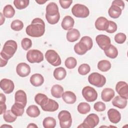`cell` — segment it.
<instances>
[{
  "label": "cell",
  "mask_w": 128,
  "mask_h": 128,
  "mask_svg": "<svg viewBox=\"0 0 128 128\" xmlns=\"http://www.w3.org/2000/svg\"><path fill=\"white\" fill-rule=\"evenodd\" d=\"M26 34L34 38L42 36L45 32V24L44 20L39 18H34L31 24L27 26L26 29Z\"/></svg>",
  "instance_id": "6da1fadb"
},
{
  "label": "cell",
  "mask_w": 128,
  "mask_h": 128,
  "mask_svg": "<svg viewBox=\"0 0 128 128\" xmlns=\"http://www.w3.org/2000/svg\"><path fill=\"white\" fill-rule=\"evenodd\" d=\"M46 18L50 24H55L58 22L60 14L58 6L55 2H51L46 6Z\"/></svg>",
  "instance_id": "7a4b0ae2"
},
{
  "label": "cell",
  "mask_w": 128,
  "mask_h": 128,
  "mask_svg": "<svg viewBox=\"0 0 128 128\" xmlns=\"http://www.w3.org/2000/svg\"><path fill=\"white\" fill-rule=\"evenodd\" d=\"M18 44L16 41L13 40H8L6 41L0 52V56L2 58L8 60L14 55L16 51Z\"/></svg>",
  "instance_id": "3957f363"
},
{
  "label": "cell",
  "mask_w": 128,
  "mask_h": 128,
  "mask_svg": "<svg viewBox=\"0 0 128 128\" xmlns=\"http://www.w3.org/2000/svg\"><path fill=\"white\" fill-rule=\"evenodd\" d=\"M60 126L61 128H70L72 124L70 113L66 110L60 111L58 114Z\"/></svg>",
  "instance_id": "277c9868"
},
{
  "label": "cell",
  "mask_w": 128,
  "mask_h": 128,
  "mask_svg": "<svg viewBox=\"0 0 128 128\" xmlns=\"http://www.w3.org/2000/svg\"><path fill=\"white\" fill-rule=\"evenodd\" d=\"M88 81L93 86L102 88L105 84L106 78L104 76L98 72H92L88 76Z\"/></svg>",
  "instance_id": "5b68a950"
},
{
  "label": "cell",
  "mask_w": 128,
  "mask_h": 128,
  "mask_svg": "<svg viewBox=\"0 0 128 128\" xmlns=\"http://www.w3.org/2000/svg\"><path fill=\"white\" fill-rule=\"evenodd\" d=\"M72 12L74 16L80 18H86L90 14L88 8L86 6L80 4H76L72 6Z\"/></svg>",
  "instance_id": "8992f818"
},
{
  "label": "cell",
  "mask_w": 128,
  "mask_h": 128,
  "mask_svg": "<svg viewBox=\"0 0 128 128\" xmlns=\"http://www.w3.org/2000/svg\"><path fill=\"white\" fill-rule=\"evenodd\" d=\"M99 122L100 118L97 114H90L86 117L83 122L78 126V128H94L98 124Z\"/></svg>",
  "instance_id": "52a82bcc"
},
{
  "label": "cell",
  "mask_w": 128,
  "mask_h": 128,
  "mask_svg": "<svg viewBox=\"0 0 128 128\" xmlns=\"http://www.w3.org/2000/svg\"><path fill=\"white\" fill-rule=\"evenodd\" d=\"M44 56L48 62L54 66H58L62 63L59 54L54 50H48L45 53Z\"/></svg>",
  "instance_id": "ba28073f"
},
{
  "label": "cell",
  "mask_w": 128,
  "mask_h": 128,
  "mask_svg": "<svg viewBox=\"0 0 128 128\" xmlns=\"http://www.w3.org/2000/svg\"><path fill=\"white\" fill-rule=\"evenodd\" d=\"M26 59L30 63H40L44 60V54L38 50H30L26 53Z\"/></svg>",
  "instance_id": "9c48e42d"
},
{
  "label": "cell",
  "mask_w": 128,
  "mask_h": 128,
  "mask_svg": "<svg viewBox=\"0 0 128 128\" xmlns=\"http://www.w3.org/2000/svg\"><path fill=\"white\" fill-rule=\"evenodd\" d=\"M82 94L84 98L88 102H93L98 98L96 91L94 88L90 86H86L83 88Z\"/></svg>",
  "instance_id": "30bf717a"
},
{
  "label": "cell",
  "mask_w": 128,
  "mask_h": 128,
  "mask_svg": "<svg viewBox=\"0 0 128 128\" xmlns=\"http://www.w3.org/2000/svg\"><path fill=\"white\" fill-rule=\"evenodd\" d=\"M0 87L5 94H10L14 91V84L12 80L3 78L0 82Z\"/></svg>",
  "instance_id": "8fae6325"
},
{
  "label": "cell",
  "mask_w": 128,
  "mask_h": 128,
  "mask_svg": "<svg viewBox=\"0 0 128 128\" xmlns=\"http://www.w3.org/2000/svg\"><path fill=\"white\" fill-rule=\"evenodd\" d=\"M116 90L120 96L128 100V86L126 82L124 81H120L118 82L116 86Z\"/></svg>",
  "instance_id": "7c38bea8"
},
{
  "label": "cell",
  "mask_w": 128,
  "mask_h": 128,
  "mask_svg": "<svg viewBox=\"0 0 128 128\" xmlns=\"http://www.w3.org/2000/svg\"><path fill=\"white\" fill-rule=\"evenodd\" d=\"M96 42L98 46L102 50L107 48L110 44V38L105 34H98L96 38Z\"/></svg>",
  "instance_id": "4fadbf2b"
},
{
  "label": "cell",
  "mask_w": 128,
  "mask_h": 128,
  "mask_svg": "<svg viewBox=\"0 0 128 128\" xmlns=\"http://www.w3.org/2000/svg\"><path fill=\"white\" fill-rule=\"evenodd\" d=\"M17 74L20 77H26L30 73V67L25 62L19 63L16 68Z\"/></svg>",
  "instance_id": "5bb4252c"
},
{
  "label": "cell",
  "mask_w": 128,
  "mask_h": 128,
  "mask_svg": "<svg viewBox=\"0 0 128 128\" xmlns=\"http://www.w3.org/2000/svg\"><path fill=\"white\" fill-rule=\"evenodd\" d=\"M40 106L42 109L45 112H53L58 110L59 105L54 100L48 98V100L44 104Z\"/></svg>",
  "instance_id": "9a60e30c"
},
{
  "label": "cell",
  "mask_w": 128,
  "mask_h": 128,
  "mask_svg": "<svg viewBox=\"0 0 128 128\" xmlns=\"http://www.w3.org/2000/svg\"><path fill=\"white\" fill-rule=\"evenodd\" d=\"M108 118L110 121L113 124L119 122L121 120L120 112L114 108H110L107 112Z\"/></svg>",
  "instance_id": "2e32d148"
},
{
  "label": "cell",
  "mask_w": 128,
  "mask_h": 128,
  "mask_svg": "<svg viewBox=\"0 0 128 128\" xmlns=\"http://www.w3.org/2000/svg\"><path fill=\"white\" fill-rule=\"evenodd\" d=\"M109 24V21L104 17L100 16L95 22V27L98 30H106Z\"/></svg>",
  "instance_id": "e0dca14e"
},
{
  "label": "cell",
  "mask_w": 128,
  "mask_h": 128,
  "mask_svg": "<svg viewBox=\"0 0 128 128\" xmlns=\"http://www.w3.org/2000/svg\"><path fill=\"white\" fill-rule=\"evenodd\" d=\"M89 50H90L88 46L81 40L74 46V50L78 55H84Z\"/></svg>",
  "instance_id": "ac0fdd59"
},
{
  "label": "cell",
  "mask_w": 128,
  "mask_h": 128,
  "mask_svg": "<svg viewBox=\"0 0 128 128\" xmlns=\"http://www.w3.org/2000/svg\"><path fill=\"white\" fill-rule=\"evenodd\" d=\"M74 24V18L70 16H66L62 20L61 23L62 28L66 30H70L72 29Z\"/></svg>",
  "instance_id": "d6986e66"
},
{
  "label": "cell",
  "mask_w": 128,
  "mask_h": 128,
  "mask_svg": "<svg viewBox=\"0 0 128 128\" xmlns=\"http://www.w3.org/2000/svg\"><path fill=\"white\" fill-rule=\"evenodd\" d=\"M15 102L20 103L26 106L27 103V96L24 91L22 90H18L14 94Z\"/></svg>",
  "instance_id": "ffe728a7"
},
{
  "label": "cell",
  "mask_w": 128,
  "mask_h": 128,
  "mask_svg": "<svg viewBox=\"0 0 128 128\" xmlns=\"http://www.w3.org/2000/svg\"><path fill=\"white\" fill-rule=\"evenodd\" d=\"M115 94L114 91L110 88H104L101 93V98L102 100L106 102L110 101L114 97Z\"/></svg>",
  "instance_id": "44dd1931"
},
{
  "label": "cell",
  "mask_w": 128,
  "mask_h": 128,
  "mask_svg": "<svg viewBox=\"0 0 128 128\" xmlns=\"http://www.w3.org/2000/svg\"><path fill=\"white\" fill-rule=\"evenodd\" d=\"M127 100L120 96H117L112 100V104L114 106L120 109H124L127 105Z\"/></svg>",
  "instance_id": "7402d4cb"
},
{
  "label": "cell",
  "mask_w": 128,
  "mask_h": 128,
  "mask_svg": "<svg viewBox=\"0 0 128 128\" xmlns=\"http://www.w3.org/2000/svg\"><path fill=\"white\" fill-rule=\"evenodd\" d=\"M64 101L68 104H73L76 100V96L74 93L71 91H66L62 94Z\"/></svg>",
  "instance_id": "603a6c76"
},
{
  "label": "cell",
  "mask_w": 128,
  "mask_h": 128,
  "mask_svg": "<svg viewBox=\"0 0 128 128\" xmlns=\"http://www.w3.org/2000/svg\"><path fill=\"white\" fill-rule=\"evenodd\" d=\"M122 10L119 6L112 4L108 10V14L109 16L113 18H117L120 16L122 12Z\"/></svg>",
  "instance_id": "cb8c5ba5"
},
{
  "label": "cell",
  "mask_w": 128,
  "mask_h": 128,
  "mask_svg": "<svg viewBox=\"0 0 128 128\" xmlns=\"http://www.w3.org/2000/svg\"><path fill=\"white\" fill-rule=\"evenodd\" d=\"M30 80L32 85L38 87L43 84L44 82V78L40 74H34L30 76Z\"/></svg>",
  "instance_id": "d4e9b609"
},
{
  "label": "cell",
  "mask_w": 128,
  "mask_h": 128,
  "mask_svg": "<svg viewBox=\"0 0 128 128\" xmlns=\"http://www.w3.org/2000/svg\"><path fill=\"white\" fill-rule=\"evenodd\" d=\"M80 32L76 28L68 30L66 33V39L70 42H74L78 40L80 37Z\"/></svg>",
  "instance_id": "484cf974"
},
{
  "label": "cell",
  "mask_w": 128,
  "mask_h": 128,
  "mask_svg": "<svg viewBox=\"0 0 128 128\" xmlns=\"http://www.w3.org/2000/svg\"><path fill=\"white\" fill-rule=\"evenodd\" d=\"M104 50L106 56L110 58H115L118 55V50L117 48L112 44H110Z\"/></svg>",
  "instance_id": "4316f807"
},
{
  "label": "cell",
  "mask_w": 128,
  "mask_h": 128,
  "mask_svg": "<svg viewBox=\"0 0 128 128\" xmlns=\"http://www.w3.org/2000/svg\"><path fill=\"white\" fill-rule=\"evenodd\" d=\"M53 75L55 79L58 80H61L65 78L66 75V72L64 68L58 67L54 69Z\"/></svg>",
  "instance_id": "83f0119b"
},
{
  "label": "cell",
  "mask_w": 128,
  "mask_h": 128,
  "mask_svg": "<svg viewBox=\"0 0 128 128\" xmlns=\"http://www.w3.org/2000/svg\"><path fill=\"white\" fill-rule=\"evenodd\" d=\"M24 106L20 103L15 102L11 108L12 112L17 116H22L24 110Z\"/></svg>",
  "instance_id": "f1b7e54d"
},
{
  "label": "cell",
  "mask_w": 128,
  "mask_h": 128,
  "mask_svg": "<svg viewBox=\"0 0 128 128\" xmlns=\"http://www.w3.org/2000/svg\"><path fill=\"white\" fill-rule=\"evenodd\" d=\"M51 94L54 98H60L62 96L64 92V88L62 86L59 84L54 85L50 90Z\"/></svg>",
  "instance_id": "f546056e"
},
{
  "label": "cell",
  "mask_w": 128,
  "mask_h": 128,
  "mask_svg": "<svg viewBox=\"0 0 128 128\" xmlns=\"http://www.w3.org/2000/svg\"><path fill=\"white\" fill-rule=\"evenodd\" d=\"M26 114L31 118H36L40 114V112L38 108L36 105L30 106L26 110Z\"/></svg>",
  "instance_id": "4dcf8cb0"
},
{
  "label": "cell",
  "mask_w": 128,
  "mask_h": 128,
  "mask_svg": "<svg viewBox=\"0 0 128 128\" xmlns=\"http://www.w3.org/2000/svg\"><path fill=\"white\" fill-rule=\"evenodd\" d=\"M98 68L100 70L106 72L110 69L111 64L108 60H102L98 64Z\"/></svg>",
  "instance_id": "1f68e13d"
},
{
  "label": "cell",
  "mask_w": 128,
  "mask_h": 128,
  "mask_svg": "<svg viewBox=\"0 0 128 128\" xmlns=\"http://www.w3.org/2000/svg\"><path fill=\"white\" fill-rule=\"evenodd\" d=\"M3 15L7 18H12L15 14V10L10 4L6 5L3 9Z\"/></svg>",
  "instance_id": "d6a6232c"
},
{
  "label": "cell",
  "mask_w": 128,
  "mask_h": 128,
  "mask_svg": "<svg viewBox=\"0 0 128 128\" xmlns=\"http://www.w3.org/2000/svg\"><path fill=\"white\" fill-rule=\"evenodd\" d=\"M56 120L52 117L48 116L44 118L42 122L43 126L44 128H54L56 126Z\"/></svg>",
  "instance_id": "836d02e7"
},
{
  "label": "cell",
  "mask_w": 128,
  "mask_h": 128,
  "mask_svg": "<svg viewBox=\"0 0 128 128\" xmlns=\"http://www.w3.org/2000/svg\"><path fill=\"white\" fill-rule=\"evenodd\" d=\"M78 112L82 114H86L90 112V106L87 103L84 102H80L78 106Z\"/></svg>",
  "instance_id": "e575fe53"
},
{
  "label": "cell",
  "mask_w": 128,
  "mask_h": 128,
  "mask_svg": "<svg viewBox=\"0 0 128 128\" xmlns=\"http://www.w3.org/2000/svg\"><path fill=\"white\" fill-rule=\"evenodd\" d=\"M3 118L6 122L11 123L16 120L17 116H16L11 110H8L4 114Z\"/></svg>",
  "instance_id": "d590c367"
},
{
  "label": "cell",
  "mask_w": 128,
  "mask_h": 128,
  "mask_svg": "<svg viewBox=\"0 0 128 128\" xmlns=\"http://www.w3.org/2000/svg\"><path fill=\"white\" fill-rule=\"evenodd\" d=\"M28 0H14V4L18 10H22L26 8L29 4Z\"/></svg>",
  "instance_id": "8d00e7d4"
},
{
  "label": "cell",
  "mask_w": 128,
  "mask_h": 128,
  "mask_svg": "<svg viewBox=\"0 0 128 128\" xmlns=\"http://www.w3.org/2000/svg\"><path fill=\"white\" fill-rule=\"evenodd\" d=\"M48 98L46 94L38 93L34 97V101L38 104L42 106L48 100Z\"/></svg>",
  "instance_id": "74e56055"
},
{
  "label": "cell",
  "mask_w": 128,
  "mask_h": 128,
  "mask_svg": "<svg viewBox=\"0 0 128 128\" xmlns=\"http://www.w3.org/2000/svg\"><path fill=\"white\" fill-rule=\"evenodd\" d=\"M10 28L14 31H20L24 28L23 22L19 20H14L11 23Z\"/></svg>",
  "instance_id": "f35d334b"
},
{
  "label": "cell",
  "mask_w": 128,
  "mask_h": 128,
  "mask_svg": "<svg viewBox=\"0 0 128 128\" xmlns=\"http://www.w3.org/2000/svg\"><path fill=\"white\" fill-rule=\"evenodd\" d=\"M64 64L68 68L72 69L76 66L77 61L76 60L74 57H68L66 60Z\"/></svg>",
  "instance_id": "ab89813d"
},
{
  "label": "cell",
  "mask_w": 128,
  "mask_h": 128,
  "mask_svg": "<svg viewBox=\"0 0 128 128\" xmlns=\"http://www.w3.org/2000/svg\"><path fill=\"white\" fill-rule=\"evenodd\" d=\"M90 70V66L87 64H82L80 65L78 68V72L79 74L82 76L87 74Z\"/></svg>",
  "instance_id": "60d3db41"
},
{
  "label": "cell",
  "mask_w": 128,
  "mask_h": 128,
  "mask_svg": "<svg viewBox=\"0 0 128 128\" xmlns=\"http://www.w3.org/2000/svg\"><path fill=\"white\" fill-rule=\"evenodd\" d=\"M21 45L22 48L25 50H28L32 46V42L30 38H24L21 42Z\"/></svg>",
  "instance_id": "b9f144b4"
},
{
  "label": "cell",
  "mask_w": 128,
  "mask_h": 128,
  "mask_svg": "<svg viewBox=\"0 0 128 128\" xmlns=\"http://www.w3.org/2000/svg\"><path fill=\"white\" fill-rule=\"evenodd\" d=\"M114 41L119 44H122L124 43L126 40V35L122 32H119L116 34L114 36Z\"/></svg>",
  "instance_id": "7bdbcfd3"
},
{
  "label": "cell",
  "mask_w": 128,
  "mask_h": 128,
  "mask_svg": "<svg viewBox=\"0 0 128 128\" xmlns=\"http://www.w3.org/2000/svg\"><path fill=\"white\" fill-rule=\"evenodd\" d=\"M94 108L96 112H102L106 110V106L104 102H98L94 104Z\"/></svg>",
  "instance_id": "ee69618b"
},
{
  "label": "cell",
  "mask_w": 128,
  "mask_h": 128,
  "mask_svg": "<svg viewBox=\"0 0 128 128\" xmlns=\"http://www.w3.org/2000/svg\"><path fill=\"white\" fill-rule=\"evenodd\" d=\"M117 28H118V26L116 23L113 21L110 20L109 21L108 26L106 31L108 33L112 34L116 31Z\"/></svg>",
  "instance_id": "f6af8a7d"
},
{
  "label": "cell",
  "mask_w": 128,
  "mask_h": 128,
  "mask_svg": "<svg viewBox=\"0 0 128 128\" xmlns=\"http://www.w3.org/2000/svg\"><path fill=\"white\" fill-rule=\"evenodd\" d=\"M80 40H82L88 46L90 50H91L93 46V42L91 38L88 36H84L82 37Z\"/></svg>",
  "instance_id": "bcb514c9"
},
{
  "label": "cell",
  "mask_w": 128,
  "mask_h": 128,
  "mask_svg": "<svg viewBox=\"0 0 128 128\" xmlns=\"http://www.w3.org/2000/svg\"><path fill=\"white\" fill-rule=\"evenodd\" d=\"M59 2L64 9H67L71 5V4L72 3V0H60Z\"/></svg>",
  "instance_id": "7dc6e473"
},
{
  "label": "cell",
  "mask_w": 128,
  "mask_h": 128,
  "mask_svg": "<svg viewBox=\"0 0 128 128\" xmlns=\"http://www.w3.org/2000/svg\"><path fill=\"white\" fill-rule=\"evenodd\" d=\"M112 4L119 6L122 10H123L124 8V3L122 0H114L112 2Z\"/></svg>",
  "instance_id": "c3c4849f"
},
{
  "label": "cell",
  "mask_w": 128,
  "mask_h": 128,
  "mask_svg": "<svg viewBox=\"0 0 128 128\" xmlns=\"http://www.w3.org/2000/svg\"><path fill=\"white\" fill-rule=\"evenodd\" d=\"M0 114H4L6 112V106L5 104V102H0Z\"/></svg>",
  "instance_id": "681fc988"
},
{
  "label": "cell",
  "mask_w": 128,
  "mask_h": 128,
  "mask_svg": "<svg viewBox=\"0 0 128 128\" xmlns=\"http://www.w3.org/2000/svg\"><path fill=\"white\" fill-rule=\"evenodd\" d=\"M0 66L2 68V67H3V66H4L6 65L7 63H8V60H6L4 58H2L0 57Z\"/></svg>",
  "instance_id": "f907efd6"
},
{
  "label": "cell",
  "mask_w": 128,
  "mask_h": 128,
  "mask_svg": "<svg viewBox=\"0 0 128 128\" xmlns=\"http://www.w3.org/2000/svg\"><path fill=\"white\" fill-rule=\"evenodd\" d=\"M0 102H6V96H5L3 94L0 93Z\"/></svg>",
  "instance_id": "816d5d0a"
},
{
  "label": "cell",
  "mask_w": 128,
  "mask_h": 128,
  "mask_svg": "<svg viewBox=\"0 0 128 128\" xmlns=\"http://www.w3.org/2000/svg\"><path fill=\"white\" fill-rule=\"evenodd\" d=\"M0 18H1V24H0V25H2L3 24V23L4 22V21H5V18H4V16H3L2 13H0Z\"/></svg>",
  "instance_id": "f5cc1de1"
},
{
  "label": "cell",
  "mask_w": 128,
  "mask_h": 128,
  "mask_svg": "<svg viewBox=\"0 0 128 128\" xmlns=\"http://www.w3.org/2000/svg\"><path fill=\"white\" fill-rule=\"evenodd\" d=\"M27 128H38V126L34 123H30L27 126Z\"/></svg>",
  "instance_id": "db71d44e"
},
{
  "label": "cell",
  "mask_w": 128,
  "mask_h": 128,
  "mask_svg": "<svg viewBox=\"0 0 128 128\" xmlns=\"http://www.w3.org/2000/svg\"><path fill=\"white\" fill-rule=\"evenodd\" d=\"M46 2H47V0H36V2H37L38 4H44Z\"/></svg>",
  "instance_id": "11a10c76"
},
{
  "label": "cell",
  "mask_w": 128,
  "mask_h": 128,
  "mask_svg": "<svg viewBox=\"0 0 128 128\" xmlns=\"http://www.w3.org/2000/svg\"><path fill=\"white\" fill-rule=\"evenodd\" d=\"M0 127H1V128H2V127H4V128H5V127H10V128H12V126H8V125H2V126Z\"/></svg>",
  "instance_id": "9f6ffc18"
}]
</instances>
